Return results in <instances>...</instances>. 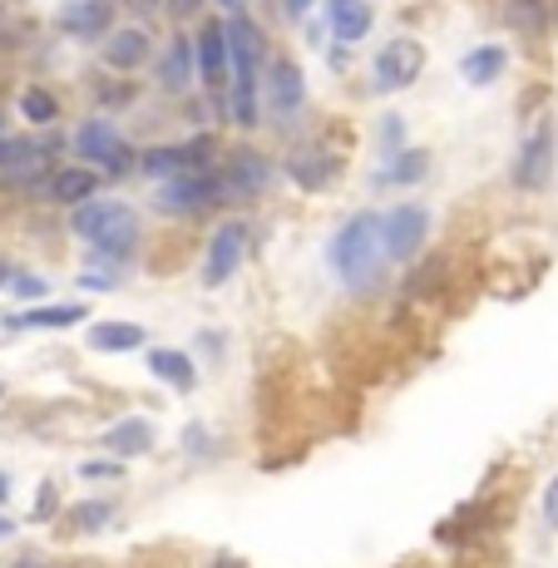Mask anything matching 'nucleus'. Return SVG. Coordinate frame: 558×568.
I'll use <instances>...</instances> for the list:
<instances>
[{
    "instance_id": "f257e3e1",
    "label": "nucleus",
    "mask_w": 558,
    "mask_h": 568,
    "mask_svg": "<svg viewBox=\"0 0 558 568\" xmlns=\"http://www.w3.org/2000/svg\"><path fill=\"white\" fill-rule=\"evenodd\" d=\"M332 267H336V277H342L352 292H371V287H376L381 267H386V247H381V217L376 213H356L352 223L336 233Z\"/></svg>"
},
{
    "instance_id": "f03ea898",
    "label": "nucleus",
    "mask_w": 558,
    "mask_h": 568,
    "mask_svg": "<svg viewBox=\"0 0 558 568\" xmlns=\"http://www.w3.org/2000/svg\"><path fill=\"white\" fill-rule=\"evenodd\" d=\"M223 40H227V64H233V119L237 124H257V64H262V36L247 16L227 20L223 26Z\"/></svg>"
},
{
    "instance_id": "7ed1b4c3",
    "label": "nucleus",
    "mask_w": 558,
    "mask_h": 568,
    "mask_svg": "<svg viewBox=\"0 0 558 568\" xmlns=\"http://www.w3.org/2000/svg\"><path fill=\"white\" fill-rule=\"evenodd\" d=\"M70 227L100 257H129L134 253V243H139V217L129 213L124 203H100V199L80 203L74 207V217H70Z\"/></svg>"
},
{
    "instance_id": "20e7f679",
    "label": "nucleus",
    "mask_w": 558,
    "mask_h": 568,
    "mask_svg": "<svg viewBox=\"0 0 558 568\" xmlns=\"http://www.w3.org/2000/svg\"><path fill=\"white\" fill-rule=\"evenodd\" d=\"M420 70H425V50H420V40L396 36L390 45H381V54H376V90H386V94L410 90V84L420 80Z\"/></svg>"
},
{
    "instance_id": "39448f33",
    "label": "nucleus",
    "mask_w": 558,
    "mask_h": 568,
    "mask_svg": "<svg viewBox=\"0 0 558 568\" xmlns=\"http://www.w3.org/2000/svg\"><path fill=\"white\" fill-rule=\"evenodd\" d=\"M430 233V213L425 207H396V213L381 217V247H386V262H406L415 257V247Z\"/></svg>"
},
{
    "instance_id": "423d86ee",
    "label": "nucleus",
    "mask_w": 558,
    "mask_h": 568,
    "mask_svg": "<svg viewBox=\"0 0 558 568\" xmlns=\"http://www.w3.org/2000/svg\"><path fill=\"white\" fill-rule=\"evenodd\" d=\"M54 149H60V144H35V139L0 134V183H26V179L50 173Z\"/></svg>"
},
{
    "instance_id": "0eeeda50",
    "label": "nucleus",
    "mask_w": 558,
    "mask_h": 568,
    "mask_svg": "<svg viewBox=\"0 0 558 568\" xmlns=\"http://www.w3.org/2000/svg\"><path fill=\"white\" fill-rule=\"evenodd\" d=\"M243 253H247V233L243 223H223L207 243V257H203V282L207 287H223L237 267H243Z\"/></svg>"
},
{
    "instance_id": "6e6552de",
    "label": "nucleus",
    "mask_w": 558,
    "mask_h": 568,
    "mask_svg": "<svg viewBox=\"0 0 558 568\" xmlns=\"http://www.w3.org/2000/svg\"><path fill=\"white\" fill-rule=\"evenodd\" d=\"M549 179H554V129L544 124V129H534L529 144H524L519 159H514V183L539 193V189H549Z\"/></svg>"
},
{
    "instance_id": "1a4fd4ad",
    "label": "nucleus",
    "mask_w": 558,
    "mask_h": 568,
    "mask_svg": "<svg viewBox=\"0 0 558 568\" xmlns=\"http://www.w3.org/2000/svg\"><path fill=\"white\" fill-rule=\"evenodd\" d=\"M74 149H80V159L100 163V169H109V173L129 169L124 139H119V129L109 124V119H90V124H80V134H74Z\"/></svg>"
},
{
    "instance_id": "9d476101",
    "label": "nucleus",
    "mask_w": 558,
    "mask_h": 568,
    "mask_svg": "<svg viewBox=\"0 0 558 568\" xmlns=\"http://www.w3.org/2000/svg\"><path fill=\"white\" fill-rule=\"evenodd\" d=\"M217 199H227V183L213 179V173L169 179L159 193H153V203H159V207H179V213H189V207H203V203H217Z\"/></svg>"
},
{
    "instance_id": "9b49d317",
    "label": "nucleus",
    "mask_w": 558,
    "mask_h": 568,
    "mask_svg": "<svg viewBox=\"0 0 558 568\" xmlns=\"http://www.w3.org/2000/svg\"><path fill=\"white\" fill-rule=\"evenodd\" d=\"M207 163V139H189V144L179 149H149L144 154V173H153V179H189V173H203Z\"/></svg>"
},
{
    "instance_id": "f8f14e48",
    "label": "nucleus",
    "mask_w": 558,
    "mask_h": 568,
    "mask_svg": "<svg viewBox=\"0 0 558 568\" xmlns=\"http://www.w3.org/2000/svg\"><path fill=\"white\" fill-rule=\"evenodd\" d=\"M306 100V84H302V70L292 60H272L267 70V104L277 109V119H292Z\"/></svg>"
},
{
    "instance_id": "ddd939ff",
    "label": "nucleus",
    "mask_w": 558,
    "mask_h": 568,
    "mask_svg": "<svg viewBox=\"0 0 558 568\" xmlns=\"http://www.w3.org/2000/svg\"><path fill=\"white\" fill-rule=\"evenodd\" d=\"M104 450L119 455V460H139V455L153 450V425L144 420V415H129V420L109 425V430H104Z\"/></svg>"
},
{
    "instance_id": "4468645a",
    "label": "nucleus",
    "mask_w": 558,
    "mask_h": 568,
    "mask_svg": "<svg viewBox=\"0 0 558 568\" xmlns=\"http://www.w3.org/2000/svg\"><path fill=\"white\" fill-rule=\"evenodd\" d=\"M193 74H203V84H223L233 74L227 64V40H223V26H207L193 45Z\"/></svg>"
},
{
    "instance_id": "2eb2a0df",
    "label": "nucleus",
    "mask_w": 558,
    "mask_h": 568,
    "mask_svg": "<svg viewBox=\"0 0 558 568\" xmlns=\"http://www.w3.org/2000/svg\"><path fill=\"white\" fill-rule=\"evenodd\" d=\"M149 50H153V40L144 36V30L124 26V30H114V36L104 40V64L109 70H139V64L149 60Z\"/></svg>"
},
{
    "instance_id": "dca6fc26",
    "label": "nucleus",
    "mask_w": 558,
    "mask_h": 568,
    "mask_svg": "<svg viewBox=\"0 0 558 568\" xmlns=\"http://www.w3.org/2000/svg\"><path fill=\"white\" fill-rule=\"evenodd\" d=\"M60 26L70 30V36L94 40L104 26H114V6H109V0H74V6L60 10Z\"/></svg>"
},
{
    "instance_id": "f3484780",
    "label": "nucleus",
    "mask_w": 558,
    "mask_h": 568,
    "mask_svg": "<svg viewBox=\"0 0 558 568\" xmlns=\"http://www.w3.org/2000/svg\"><path fill=\"white\" fill-rule=\"evenodd\" d=\"M287 173L302 183V189H332L336 173H342V163L326 159L322 149H297V154L287 159Z\"/></svg>"
},
{
    "instance_id": "a211bd4d",
    "label": "nucleus",
    "mask_w": 558,
    "mask_h": 568,
    "mask_svg": "<svg viewBox=\"0 0 558 568\" xmlns=\"http://www.w3.org/2000/svg\"><path fill=\"white\" fill-rule=\"evenodd\" d=\"M50 193H54V199H60V203L80 207V203H90L94 193H100V173H94V169H84V163H74V169H54Z\"/></svg>"
},
{
    "instance_id": "6ab92c4d",
    "label": "nucleus",
    "mask_w": 558,
    "mask_h": 568,
    "mask_svg": "<svg viewBox=\"0 0 558 568\" xmlns=\"http://www.w3.org/2000/svg\"><path fill=\"white\" fill-rule=\"evenodd\" d=\"M326 20H332L336 40L356 45V40H366V30H371V6L366 0H326Z\"/></svg>"
},
{
    "instance_id": "aec40b11",
    "label": "nucleus",
    "mask_w": 558,
    "mask_h": 568,
    "mask_svg": "<svg viewBox=\"0 0 558 568\" xmlns=\"http://www.w3.org/2000/svg\"><path fill=\"white\" fill-rule=\"evenodd\" d=\"M90 346H94V352H139V346H144V326H134V322H100V326H90Z\"/></svg>"
},
{
    "instance_id": "412c9836",
    "label": "nucleus",
    "mask_w": 558,
    "mask_h": 568,
    "mask_svg": "<svg viewBox=\"0 0 558 568\" xmlns=\"http://www.w3.org/2000/svg\"><path fill=\"white\" fill-rule=\"evenodd\" d=\"M223 183H227V199H233V193H257V189H267L272 183V163L257 159V154H243Z\"/></svg>"
},
{
    "instance_id": "4be33fe9",
    "label": "nucleus",
    "mask_w": 558,
    "mask_h": 568,
    "mask_svg": "<svg viewBox=\"0 0 558 568\" xmlns=\"http://www.w3.org/2000/svg\"><path fill=\"white\" fill-rule=\"evenodd\" d=\"M189 80H193V45L179 36L159 64V84L163 90H189Z\"/></svg>"
},
{
    "instance_id": "5701e85b",
    "label": "nucleus",
    "mask_w": 558,
    "mask_h": 568,
    "mask_svg": "<svg viewBox=\"0 0 558 568\" xmlns=\"http://www.w3.org/2000/svg\"><path fill=\"white\" fill-rule=\"evenodd\" d=\"M505 60H509V54L499 50V45H479V50H469V54H465L459 74H465L469 84H495L499 74H505Z\"/></svg>"
},
{
    "instance_id": "b1692460",
    "label": "nucleus",
    "mask_w": 558,
    "mask_h": 568,
    "mask_svg": "<svg viewBox=\"0 0 558 568\" xmlns=\"http://www.w3.org/2000/svg\"><path fill=\"white\" fill-rule=\"evenodd\" d=\"M149 366H153V376L169 381L173 390H193V381H199V371H193V362L183 352H153Z\"/></svg>"
},
{
    "instance_id": "393cba45",
    "label": "nucleus",
    "mask_w": 558,
    "mask_h": 568,
    "mask_svg": "<svg viewBox=\"0 0 558 568\" xmlns=\"http://www.w3.org/2000/svg\"><path fill=\"white\" fill-rule=\"evenodd\" d=\"M80 322H84V302H74V307H30L10 326H80Z\"/></svg>"
},
{
    "instance_id": "a878e982",
    "label": "nucleus",
    "mask_w": 558,
    "mask_h": 568,
    "mask_svg": "<svg viewBox=\"0 0 558 568\" xmlns=\"http://www.w3.org/2000/svg\"><path fill=\"white\" fill-rule=\"evenodd\" d=\"M425 173H430V154H425V149H406V154L386 169V179L381 183H420Z\"/></svg>"
},
{
    "instance_id": "bb28decb",
    "label": "nucleus",
    "mask_w": 558,
    "mask_h": 568,
    "mask_svg": "<svg viewBox=\"0 0 558 568\" xmlns=\"http://www.w3.org/2000/svg\"><path fill=\"white\" fill-rule=\"evenodd\" d=\"M20 109H26V119H35V124H50L54 119V94H45V90H26V100H20Z\"/></svg>"
},
{
    "instance_id": "cd10ccee",
    "label": "nucleus",
    "mask_w": 558,
    "mask_h": 568,
    "mask_svg": "<svg viewBox=\"0 0 558 568\" xmlns=\"http://www.w3.org/2000/svg\"><path fill=\"white\" fill-rule=\"evenodd\" d=\"M104 519H109V505H84L80 515H74V524H80V529H100Z\"/></svg>"
},
{
    "instance_id": "c85d7f7f",
    "label": "nucleus",
    "mask_w": 558,
    "mask_h": 568,
    "mask_svg": "<svg viewBox=\"0 0 558 568\" xmlns=\"http://www.w3.org/2000/svg\"><path fill=\"white\" fill-rule=\"evenodd\" d=\"M80 475H84V479H114V475H124V465H119V460H100V465H80Z\"/></svg>"
},
{
    "instance_id": "c756f323",
    "label": "nucleus",
    "mask_w": 558,
    "mask_h": 568,
    "mask_svg": "<svg viewBox=\"0 0 558 568\" xmlns=\"http://www.w3.org/2000/svg\"><path fill=\"white\" fill-rule=\"evenodd\" d=\"M54 515H60V495L45 485L40 489V499H35V519H54Z\"/></svg>"
},
{
    "instance_id": "7c9ffc66",
    "label": "nucleus",
    "mask_w": 558,
    "mask_h": 568,
    "mask_svg": "<svg viewBox=\"0 0 558 568\" xmlns=\"http://www.w3.org/2000/svg\"><path fill=\"white\" fill-rule=\"evenodd\" d=\"M544 519H549L554 529H558V475H554V485L544 489Z\"/></svg>"
},
{
    "instance_id": "2f4dec72",
    "label": "nucleus",
    "mask_w": 558,
    "mask_h": 568,
    "mask_svg": "<svg viewBox=\"0 0 558 568\" xmlns=\"http://www.w3.org/2000/svg\"><path fill=\"white\" fill-rule=\"evenodd\" d=\"M16 292H20V297H40V292H45V282H35V277H20V282H16Z\"/></svg>"
},
{
    "instance_id": "473e14b6",
    "label": "nucleus",
    "mask_w": 558,
    "mask_h": 568,
    "mask_svg": "<svg viewBox=\"0 0 558 568\" xmlns=\"http://www.w3.org/2000/svg\"><path fill=\"white\" fill-rule=\"evenodd\" d=\"M189 450H207V435L203 430H189Z\"/></svg>"
},
{
    "instance_id": "72a5a7b5",
    "label": "nucleus",
    "mask_w": 558,
    "mask_h": 568,
    "mask_svg": "<svg viewBox=\"0 0 558 568\" xmlns=\"http://www.w3.org/2000/svg\"><path fill=\"white\" fill-rule=\"evenodd\" d=\"M306 6H312V0H287V10H292V16H306Z\"/></svg>"
},
{
    "instance_id": "f704fd0d",
    "label": "nucleus",
    "mask_w": 558,
    "mask_h": 568,
    "mask_svg": "<svg viewBox=\"0 0 558 568\" xmlns=\"http://www.w3.org/2000/svg\"><path fill=\"white\" fill-rule=\"evenodd\" d=\"M10 534H16V524H10V519H0V539H10Z\"/></svg>"
},
{
    "instance_id": "c9c22d12",
    "label": "nucleus",
    "mask_w": 558,
    "mask_h": 568,
    "mask_svg": "<svg viewBox=\"0 0 558 568\" xmlns=\"http://www.w3.org/2000/svg\"><path fill=\"white\" fill-rule=\"evenodd\" d=\"M217 6H227V10H243V0H217Z\"/></svg>"
},
{
    "instance_id": "e433bc0d",
    "label": "nucleus",
    "mask_w": 558,
    "mask_h": 568,
    "mask_svg": "<svg viewBox=\"0 0 558 568\" xmlns=\"http://www.w3.org/2000/svg\"><path fill=\"white\" fill-rule=\"evenodd\" d=\"M6 495H10V479H6V475H0V499H6Z\"/></svg>"
},
{
    "instance_id": "4c0bfd02",
    "label": "nucleus",
    "mask_w": 558,
    "mask_h": 568,
    "mask_svg": "<svg viewBox=\"0 0 558 568\" xmlns=\"http://www.w3.org/2000/svg\"><path fill=\"white\" fill-rule=\"evenodd\" d=\"M217 568H243V564H237V559H217Z\"/></svg>"
},
{
    "instance_id": "58836bf2",
    "label": "nucleus",
    "mask_w": 558,
    "mask_h": 568,
    "mask_svg": "<svg viewBox=\"0 0 558 568\" xmlns=\"http://www.w3.org/2000/svg\"><path fill=\"white\" fill-rule=\"evenodd\" d=\"M6 282H10V272H6V262H0V287H6Z\"/></svg>"
},
{
    "instance_id": "ea45409f",
    "label": "nucleus",
    "mask_w": 558,
    "mask_h": 568,
    "mask_svg": "<svg viewBox=\"0 0 558 568\" xmlns=\"http://www.w3.org/2000/svg\"><path fill=\"white\" fill-rule=\"evenodd\" d=\"M0 400H6V386H0Z\"/></svg>"
}]
</instances>
